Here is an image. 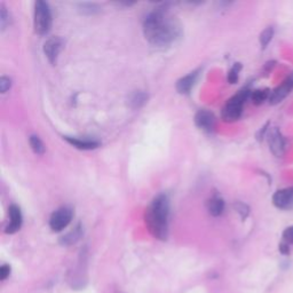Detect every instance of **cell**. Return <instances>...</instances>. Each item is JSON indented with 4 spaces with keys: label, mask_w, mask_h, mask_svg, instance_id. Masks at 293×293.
<instances>
[{
    "label": "cell",
    "mask_w": 293,
    "mask_h": 293,
    "mask_svg": "<svg viewBox=\"0 0 293 293\" xmlns=\"http://www.w3.org/2000/svg\"><path fill=\"white\" fill-rule=\"evenodd\" d=\"M147 100H148V95L144 93V92L139 91L130 95V104L132 108L136 109V108L142 107V105L147 102Z\"/></svg>",
    "instance_id": "cell-16"
},
{
    "label": "cell",
    "mask_w": 293,
    "mask_h": 293,
    "mask_svg": "<svg viewBox=\"0 0 293 293\" xmlns=\"http://www.w3.org/2000/svg\"><path fill=\"white\" fill-rule=\"evenodd\" d=\"M83 235V228L82 226H77V227L73 228V230L68 232L65 236H63L61 238V243L63 245H71L75 244V243L78 241V239L82 237Z\"/></svg>",
    "instance_id": "cell-15"
},
{
    "label": "cell",
    "mask_w": 293,
    "mask_h": 293,
    "mask_svg": "<svg viewBox=\"0 0 293 293\" xmlns=\"http://www.w3.org/2000/svg\"><path fill=\"white\" fill-rule=\"evenodd\" d=\"M10 274V267L8 264H2L1 267H0V278H1V281H5L7 277L9 276Z\"/></svg>",
    "instance_id": "cell-26"
},
{
    "label": "cell",
    "mask_w": 293,
    "mask_h": 293,
    "mask_svg": "<svg viewBox=\"0 0 293 293\" xmlns=\"http://www.w3.org/2000/svg\"><path fill=\"white\" fill-rule=\"evenodd\" d=\"M269 147L271 153L276 157H281L284 153L285 142L281 132L277 129H274L269 134Z\"/></svg>",
    "instance_id": "cell-10"
},
{
    "label": "cell",
    "mask_w": 293,
    "mask_h": 293,
    "mask_svg": "<svg viewBox=\"0 0 293 293\" xmlns=\"http://www.w3.org/2000/svg\"><path fill=\"white\" fill-rule=\"evenodd\" d=\"M65 140L68 143L71 144V146L80 150H92L100 146V143H98V141L91 139H79V137L65 136Z\"/></svg>",
    "instance_id": "cell-12"
},
{
    "label": "cell",
    "mask_w": 293,
    "mask_h": 293,
    "mask_svg": "<svg viewBox=\"0 0 293 293\" xmlns=\"http://www.w3.org/2000/svg\"><path fill=\"white\" fill-rule=\"evenodd\" d=\"M10 86H12V80H10L8 77L2 76L1 78H0V92H1L2 94L6 93L10 88Z\"/></svg>",
    "instance_id": "cell-23"
},
{
    "label": "cell",
    "mask_w": 293,
    "mask_h": 293,
    "mask_svg": "<svg viewBox=\"0 0 293 293\" xmlns=\"http://www.w3.org/2000/svg\"><path fill=\"white\" fill-rule=\"evenodd\" d=\"M72 210L70 207L63 206L56 210L49 219V227L53 231H61L68 227L72 220Z\"/></svg>",
    "instance_id": "cell-5"
},
{
    "label": "cell",
    "mask_w": 293,
    "mask_h": 293,
    "mask_svg": "<svg viewBox=\"0 0 293 293\" xmlns=\"http://www.w3.org/2000/svg\"><path fill=\"white\" fill-rule=\"evenodd\" d=\"M274 36V29L271 27H268L267 29L262 31V33L260 34V42L262 45V47H266V46L269 44L271 38Z\"/></svg>",
    "instance_id": "cell-20"
},
{
    "label": "cell",
    "mask_w": 293,
    "mask_h": 293,
    "mask_svg": "<svg viewBox=\"0 0 293 293\" xmlns=\"http://www.w3.org/2000/svg\"><path fill=\"white\" fill-rule=\"evenodd\" d=\"M273 202L278 209H290L293 205V187L281 189L275 193Z\"/></svg>",
    "instance_id": "cell-8"
},
{
    "label": "cell",
    "mask_w": 293,
    "mask_h": 293,
    "mask_svg": "<svg viewBox=\"0 0 293 293\" xmlns=\"http://www.w3.org/2000/svg\"><path fill=\"white\" fill-rule=\"evenodd\" d=\"M79 9L83 14H88V15L100 12V7H98L97 3H92V2L79 3Z\"/></svg>",
    "instance_id": "cell-19"
},
{
    "label": "cell",
    "mask_w": 293,
    "mask_h": 293,
    "mask_svg": "<svg viewBox=\"0 0 293 293\" xmlns=\"http://www.w3.org/2000/svg\"><path fill=\"white\" fill-rule=\"evenodd\" d=\"M197 77H198V71L190 72L189 75L182 77V78L179 79L178 83H176V91L181 94L189 93L190 90H192L193 86L196 83Z\"/></svg>",
    "instance_id": "cell-13"
},
{
    "label": "cell",
    "mask_w": 293,
    "mask_h": 293,
    "mask_svg": "<svg viewBox=\"0 0 293 293\" xmlns=\"http://www.w3.org/2000/svg\"><path fill=\"white\" fill-rule=\"evenodd\" d=\"M146 39L155 47H167L181 37L182 30L178 20L165 8H156L143 21Z\"/></svg>",
    "instance_id": "cell-1"
},
{
    "label": "cell",
    "mask_w": 293,
    "mask_h": 293,
    "mask_svg": "<svg viewBox=\"0 0 293 293\" xmlns=\"http://www.w3.org/2000/svg\"><path fill=\"white\" fill-rule=\"evenodd\" d=\"M280 250H281V252L284 253V254L290 253V249H289V244H287V243H284V242L281 244Z\"/></svg>",
    "instance_id": "cell-27"
},
{
    "label": "cell",
    "mask_w": 293,
    "mask_h": 293,
    "mask_svg": "<svg viewBox=\"0 0 293 293\" xmlns=\"http://www.w3.org/2000/svg\"><path fill=\"white\" fill-rule=\"evenodd\" d=\"M249 91H241L232 97L222 109V119L226 122H235L241 117L245 101L250 97Z\"/></svg>",
    "instance_id": "cell-3"
},
{
    "label": "cell",
    "mask_w": 293,
    "mask_h": 293,
    "mask_svg": "<svg viewBox=\"0 0 293 293\" xmlns=\"http://www.w3.org/2000/svg\"><path fill=\"white\" fill-rule=\"evenodd\" d=\"M225 210V202L221 197L213 196L207 202V211L213 217H219Z\"/></svg>",
    "instance_id": "cell-14"
},
{
    "label": "cell",
    "mask_w": 293,
    "mask_h": 293,
    "mask_svg": "<svg viewBox=\"0 0 293 293\" xmlns=\"http://www.w3.org/2000/svg\"><path fill=\"white\" fill-rule=\"evenodd\" d=\"M0 24H1V30H5L6 27L9 24V14L7 13L5 6L1 5V14H0Z\"/></svg>",
    "instance_id": "cell-22"
},
{
    "label": "cell",
    "mask_w": 293,
    "mask_h": 293,
    "mask_svg": "<svg viewBox=\"0 0 293 293\" xmlns=\"http://www.w3.org/2000/svg\"><path fill=\"white\" fill-rule=\"evenodd\" d=\"M293 90V73H291L290 76L288 77L287 79L282 83L280 86L270 93L269 97V102L271 104H276L280 103V102L288 97L289 94L291 93V91Z\"/></svg>",
    "instance_id": "cell-6"
},
{
    "label": "cell",
    "mask_w": 293,
    "mask_h": 293,
    "mask_svg": "<svg viewBox=\"0 0 293 293\" xmlns=\"http://www.w3.org/2000/svg\"><path fill=\"white\" fill-rule=\"evenodd\" d=\"M235 209L237 210V212H239L243 217H246V215H248V213H249V207L246 206L245 204H243L241 202H237L235 204Z\"/></svg>",
    "instance_id": "cell-25"
},
{
    "label": "cell",
    "mask_w": 293,
    "mask_h": 293,
    "mask_svg": "<svg viewBox=\"0 0 293 293\" xmlns=\"http://www.w3.org/2000/svg\"><path fill=\"white\" fill-rule=\"evenodd\" d=\"M283 239L287 244H293V226L285 229L283 232Z\"/></svg>",
    "instance_id": "cell-24"
},
{
    "label": "cell",
    "mask_w": 293,
    "mask_h": 293,
    "mask_svg": "<svg viewBox=\"0 0 293 293\" xmlns=\"http://www.w3.org/2000/svg\"><path fill=\"white\" fill-rule=\"evenodd\" d=\"M63 41L61 38L59 37H52L44 44V53L46 58L48 59V61L52 65H55L58 61L60 52L62 51Z\"/></svg>",
    "instance_id": "cell-7"
},
{
    "label": "cell",
    "mask_w": 293,
    "mask_h": 293,
    "mask_svg": "<svg viewBox=\"0 0 293 293\" xmlns=\"http://www.w3.org/2000/svg\"><path fill=\"white\" fill-rule=\"evenodd\" d=\"M269 97H270V93L268 90H257V91H253L251 95H250V98H251V100L254 104H261L263 103L264 101L269 100Z\"/></svg>",
    "instance_id": "cell-17"
},
{
    "label": "cell",
    "mask_w": 293,
    "mask_h": 293,
    "mask_svg": "<svg viewBox=\"0 0 293 293\" xmlns=\"http://www.w3.org/2000/svg\"><path fill=\"white\" fill-rule=\"evenodd\" d=\"M239 70H241V65L236 63V65L234 66H232L231 70L228 73V80H229V83H230V84H235L236 82H237Z\"/></svg>",
    "instance_id": "cell-21"
},
{
    "label": "cell",
    "mask_w": 293,
    "mask_h": 293,
    "mask_svg": "<svg viewBox=\"0 0 293 293\" xmlns=\"http://www.w3.org/2000/svg\"><path fill=\"white\" fill-rule=\"evenodd\" d=\"M169 218V199L167 195L161 194L155 197L146 211L147 227L154 237L158 239L167 238Z\"/></svg>",
    "instance_id": "cell-2"
},
{
    "label": "cell",
    "mask_w": 293,
    "mask_h": 293,
    "mask_svg": "<svg viewBox=\"0 0 293 293\" xmlns=\"http://www.w3.org/2000/svg\"><path fill=\"white\" fill-rule=\"evenodd\" d=\"M196 125L204 130H211L214 127L215 118L212 112L207 110H199L195 116Z\"/></svg>",
    "instance_id": "cell-11"
},
{
    "label": "cell",
    "mask_w": 293,
    "mask_h": 293,
    "mask_svg": "<svg viewBox=\"0 0 293 293\" xmlns=\"http://www.w3.org/2000/svg\"><path fill=\"white\" fill-rule=\"evenodd\" d=\"M34 30L38 34H46L52 27V13L47 2L38 0L34 3Z\"/></svg>",
    "instance_id": "cell-4"
},
{
    "label": "cell",
    "mask_w": 293,
    "mask_h": 293,
    "mask_svg": "<svg viewBox=\"0 0 293 293\" xmlns=\"http://www.w3.org/2000/svg\"><path fill=\"white\" fill-rule=\"evenodd\" d=\"M8 214H9V224L7 225L6 227V232L7 234H14L17 230H20L21 226H22V213H21V210L19 206L16 205H10L8 209Z\"/></svg>",
    "instance_id": "cell-9"
},
{
    "label": "cell",
    "mask_w": 293,
    "mask_h": 293,
    "mask_svg": "<svg viewBox=\"0 0 293 293\" xmlns=\"http://www.w3.org/2000/svg\"><path fill=\"white\" fill-rule=\"evenodd\" d=\"M31 149L33 150L34 154L37 155H42L45 153V146L42 143V141L39 139V136L37 135H31L29 139Z\"/></svg>",
    "instance_id": "cell-18"
}]
</instances>
